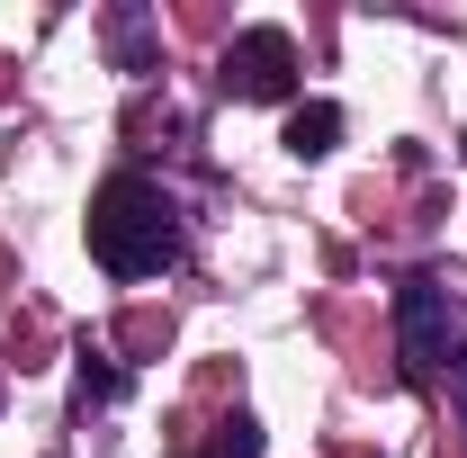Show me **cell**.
Here are the masks:
<instances>
[{
    "mask_svg": "<svg viewBox=\"0 0 467 458\" xmlns=\"http://www.w3.org/2000/svg\"><path fill=\"white\" fill-rule=\"evenodd\" d=\"M90 252H99V270H109V279H153V270L180 252V216H171V198H162L153 180L117 172L109 189L90 198Z\"/></svg>",
    "mask_w": 467,
    "mask_h": 458,
    "instance_id": "6da1fadb",
    "label": "cell"
},
{
    "mask_svg": "<svg viewBox=\"0 0 467 458\" xmlns=\"http://www.w3.org/2000/svg\"><path fill=\"white\" fill-rule=\"evenodd\" d=\"M225 90L234 99H288L296 90V36L288 27H243L225 46Z\"/></svg>",
    "mask_w": 467,
    "mask_h": 458,
    "instance_id": "7a4b0ae2",
    "label": "cell"
},
{
    "mask_svg": "<svg viewBox=\"0 0 467 458\" xmlns=\"http://www.w3.org/2000/svg\"><path fill=\"white\" fill-rule=\"evenodd\" d=\"M396 333H405L413 369H441V359H450V287H441V279H405V297H396Z\"/></svg>",
    "mask_w": 467,
    "mask_h": 458,
    "instance_id": "3957f363",
    "label": "cell"
},
{
    "mask_svg": "<svg viewBox=\"0 0 467 458\" xmlns=\"http://www.w3.org/2000/svg\"><path fill=\"white\" fill-rule=\"evenodd\" d=\"M333 135H342V109H333V99H306V109L288 117V153H296V162L333 153Z\"/></svg>",
    "mask_w": 467,
    "mask_h": 458,
    "instance_id": "277c9868",
    "label": "cell"
},
{
    "mask_svg": "<svg viewBox=\"0 0 467 458\" xmlns=\"http://www.w3.org/2000/svg\"><path fill=\"white\" fill-rule=\"evenodd\" d=\"M109 36H117V63H126V72H144V9H126Z\"/></svg>",
    "mask_w": 467,
    "mask_h": 458,
    "instance_id": "5b68a950",
    "label": "cell"
},
{
    "mask_svg": "<svg viewBox=\"0 0 467 458\" xmlns=\"http://www.w3.org/2000/svg\"><path fill=\"white\" fill-rule=\"evenodd\" d=\"M81 387H90V396H117L126 369H109V350H81Z\"/></svg>",
    "mask_w": 467,
    "mask_h": 458,
    "instance_id": "8992f818",
    "label": "cell"
}]
</instances>
